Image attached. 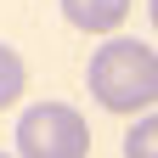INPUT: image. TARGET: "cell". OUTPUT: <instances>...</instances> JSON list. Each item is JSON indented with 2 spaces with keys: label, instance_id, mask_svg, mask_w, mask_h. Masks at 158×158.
<instances>
[{
  "label": "cell",
  "instance_id": "cell-4",
  "mask_svg": "<svg viewBox=\"0 0 158 158\" xmlns=\"http://www.w3.org/2000/svg\"><path fill=\"white\" fill-rule=\"evenodd\" d=\"M23 85H28V68H23V56H17L6 40H0V113H6V107H17Z\"/></svg>",
  "mask_w": 158,
  "mask_h": 158
},
{
  "label": "cell",
  "instance_id": "cell-7",
  "mask_svg": "<svg viewBox=\"0 0 158 158\" xmlns=\"http://www.w3.org/2000/svg\"><path fill=\"white\" fill-rule=\"evenodd\" d=\"M0 158H11V152H0Z\"/></svg>",
  "mask_w": 158,
  "mask_h": 158
},
{
  "label": "cell",
  "instance_id": "cell-6",
  "mask_svg": "<svg viewBox=\"0 0 158 158\" xmlns=\"http://www.w3.org/2000/svg\"><path fill=\"white\" fill-rule=\"evenodd\" d=\"M147 11H152V28H158V0H147Z\"/></svg>",
  "mask_w": 158,
  "mask_h": 158
},
{
  "label": "cell",
  "instance_id": "cell-3",
  "mask_svg": "<svg viewBox=\"0 0 158 158\" xmlns=\"http://www.w3.org/2000/svg\"><path fill=\"white\" fill-rule=\"evenodd\" d=\"M62 17L85 34H113L130 17V0H62Z\"/></svg>",
  "mask_w": 158,
  "mask_h": 158
},
{
  "label": "cell",
  "instance_id": "cell-5",
  "mask_svg": "<svg viewBox=\"0 0 158 158\" xmlns=\"http://www.w3.org/2000/svg\"><path fill=\"white\" fill-rule=\"evenodd\" d=\"M124 158H158V113H141L124 135Z\"/></svg>",
  "mask_w": 158,
  "mask_h": 158
},
{
  "label": "cell",
  "instance_id": "cell-1",
  "mask_svg": "<svg viewBox=\"0 0 158 158\" xmlns=\"http://www.w3.org/2000/svg\"><path fill=\"white\" fill-rule=\"evenodd\" d=\"M85 85L107 113H147L158 102V51L141 40H107L90 51Z\"/></svg>",
  "mask_w": 158,
  "mask_h": 158
},
{
  "label": "cell",
  "instance_id": "cell-2",
  "mask_svg": "<svg viewBox=\"0 0 158 158\" xmlns=\"http://www.w3.org/2000/svg\"><path fill=\"white\" fill-rule=\"evenodd\" d=\"M17 158H85L90 152V124L68 102H34L17 113Z\"/></svg>",
  "mask_w": 158,
  "mask_h": 158
}]
</instances>
